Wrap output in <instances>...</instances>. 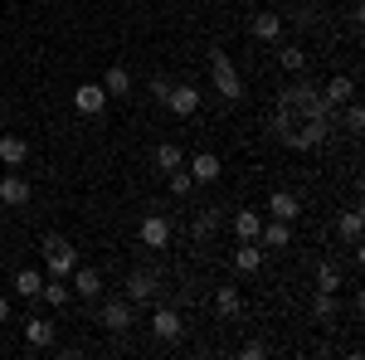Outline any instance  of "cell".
<instances>
[{"label": "cell", "instance_id": "1", "mask_svg": "<svg viewBox=\"0 0 365 360\" xmlns=\"http://www.w3.org/2000/svg\"><path fill=\"white\" fill-rule=\"evenodd\" d=\"M268 127L287 151H317L336 132V112L322 103V88L312 83L307 73H292V83L278 93V108H273Z\"/></svg>", "mask_w": 365, "mask_h": 360}, {"label": "cell", "instance_id": "2", "mask_svg": "<svg viewBox=\"0 0 365 360\" xmlns=\"http://www.w3.org/2000/svg\"><path fill=\"white\" fill-rule=\"evenodd\" d=\"M210 83H215V93H220L225 103H239V98H244V78H239L234 58H229L220 44L210 49Z\"/></svg>", "mask_w": 365, "mask_h": 360}, {"label": "cell", "instance_id": "3", "mask_svg": "<svg viewBox=\"0 0 365 360\" xmlns=\"http://www.w3.org/2000/svg\"><path fill=\"white\" fill-rule=\"evenodd\" d=\"M39 253H44V268H49V277H68L73 268H78V249H73L63 234H44Z\"/></svg>", "mask_w": 365, "mask_h": 360}, {"label": "cell", "instance_id": "4", "mask_svg": "<svg viewBox=\"0 0 365 360\" xmlns=\"http://www.w3.org/2000/svg\"><path fill=\"white\" fill-rule=\"evenodd\" d=\"M98 322H103V331H132L137 326V307L127 302V297H98Z\"/></svg>", "mask_w": 365, "mask_h": 360}, {"label": "cell", "instance_id": "5", "mask_svg": "<svg viewBox=\"0 0 365 360\" xmlns=\"http://www.w3.org/2000/svg\"><path fill=\"white\" fill-rule=\"evenodd\" d=\"M122 297L137 307H156V297H161V282H156V273H127V287H122Z\"/></svg>", "mask_w": 365, "mask_h": 360}, {"label": "cell", "instance_id": "6", "mask_svg": "<svg viewBox=\"0 0 365 360\" xmlns=\"http://www.w3.org/2000/svg\"><path fill=\"white\" fill-rule=\"evenodd\" d=\"M200 98H205V93H200L195 83H170V93H166V103H161V108H170L175 117H195Z\"/></svg>", "mask_w": 365, "mask_h": 360}, {"label": "cell", "instance_id": "7", "mask_svg": "<svg viewBox=\"0 0 365 360\" xmlns=\"http://www.w3.org/2000/svg\"><path fill=\"white\" fill-rule=\"evenodd\" d=\"M29 195L34 190H29V180L20 170H5V175H0V205H5V210H25Z\"/></svg>", "mask_w": 365, "mask_h": 360}, {"label": "cell", "instance_id": "8", "mask_svg": "<svg viewBox=\"0 0 365 360\" xmlns=\"http://www.w3.org/2000/svg\"><path fill=\"white\" fill-rule=\"evenodd\" d=\"M170 234H175V224H170L166 215H146V220H141V229H137L141 249H166Z\"/></svg>", "mask_w": 365, "mask_h": 360}, {"label": "cell", "instance_id": "9", "mask_svg": "<svg viewBox=\"0 0 365 360\" xmlns=\"http://www.w3.org/2000/svg\"><path fill=\"white\" fill-rule=\"evenodd\" d=\"M68 287H73V297L98 302V297H103V273H98V268H88V263H78V268L68 273Z\"/></svg>", "mask_w": 365, "mask_h": 360}, {"label": "cell", "instance_id": "10", "mask_svg": "<svg viewBox=\"0 0 365 360\" xmlns=\"http://www.w3.org/2000/svg\"><path fill=\"white\" fill-rule=\"evenodd\" d=\"M151 336H156V341H180V336H185V322H180V312L161 302L156 312H151Z\"/></svg>", "mask_w": 365, "mask_h": 360}, {"label": "cell", "instance_id": "11", "mask_svg": "<svg viewBox=\"0 0 365 360\" xmlns=\"http://www.w3.org/2000/svg\"><path fill=\"white\" fill-rule=\"evenodd\" d=\"M185 170H190V180H195V185H215V180L225 175V166H220V156H215V151L190 156V161H185Z\"/></svg>", "mask_w": 365, "mask_h": 360}, {"label": "cell", "instance_id": "12", "mask_svg": "<svg viewBox=\"0 0 365 360\" xmlns=\"http://www.w3.org/2000/svg\"><path fill=\"white\" fill-rule=\"evenodd\" d=\"M249 29H253L258 44H278V39H282V10H258Z\"/></svg>", "mask_w": 365, "mask_h": 360}, {"label": "cell", "instance_id": "13", "mask_svg": "<svg viewBox=\"0 0 365 360\" xmlns=\"http://www.w3.org/2000/svg\"><path fill=\"white\" fill-rule=\"evenodd\" d=\"M215 312H220V322H239L244 317V297H239L234 282H220L215 287Z\"/></svg>", "mask_w": 365, "mask_h": 360}, {"label": "cell", "instance_id": "14", "mask_svg": "<svg viewBox=\"0 0 365 360\" xmlns=\"http://www.w3.org/2000/svg\"><path fill=\"white\" fill-rule=\"evenodd\" d=\"M73 108L83 112V117H98V112L108 108V93H103V83H78V88H73Z\"/></svg>", "mask_w": 365, "mask_h": 360}, {"label": "cell", "instance_id": "15", "mask_svg": "<svg viewBox=\"0 0 365 360\" xmlns=\"http://www.w3.org/2000/svg\"><path fill=\"white\" fill-rule=\"evenodd\" d=\"M25 161H29V141L20 137V132H5V137H0V166L20 170Z\"/></svg>", "mask_w": 365, "mask_h": 360}, {"label": "cell", "instance_id": "16", "mask_svg": "<svg viewBox=\"0 0 365 360\" xmlns=\"http://www.w3.org/2000/svg\"><path fill=\"white\" fill-rule=\"evenodd\" d=\"M351 98H356V78H351V73H336L331 83L322 88V103H327L331 112H336V108H346Z\"/></svg>", "mask_w": 365, "mask_h": 360}, {"label": "cell", "instance_id": "17", "mask_svg": "<svg viewBox=\"0 0 365 360\" xmlns=\"http://www.w3.org/2000/svg\"><path fill=\"white\" fill-rule=\"evenodd\" d=\"M263 258H268V249H263L258 239H239V249H234V268H239V273H258Z\"/></svg>", "mask_w": 365, "mask_h": 360}, {"label": "cell", "instance_id": "18", "mask_svg": "<svg viewBox=\"0 0 365 360\" xmlns=\"http://www.w3.org/2000/svg\"><path fill=\"white\" fill-rule=\"evenodd\" d=\"M258 244H263V249H292V224L287 220H263Z\"/></svg>", "mask_w": 365, "mask_h": 360}, {"label": "cell", "instance_id": "19", "mask_svg": "<svg viewBox=\"0 0 365 360\" xmlns=\"http://www.w3.org/2000/svg\"><path fill=\"white\" fill-rule=\"evenodd\" d=\"M25 346L49 351V346H54V322H49V317H25Z\"/></svg>", "mask_w": 365, "mask_h": 360}, {"label": "cell", "instance_id": "20", "mask_svg": "<svg viewBox=\"0 0 365 360\" xmlns=\"http://www.w3.org/2000/svg\"><path fill=\"white\" fill-rule=\"evenodd\" d=\"M268 215H273V220H297V215H302V200H297V195L292 190H273L268 195Z\"/></svg>", "mask_w": 365, "mask_h": 360}, {"label": "cell", "instance_id": "21", "mask_svg": "<svg viewBox=\"0 0 365 360\" xmlns=\"http://www.w3.org/2000/svg\"><path fill=\"white\" fill-rule=\"evenodd\" d=\"M132 88H137V83H132V73H127L122 63H113V68L103 73V93H108V98H127Z\"/></svg>", "mask_w": 365, "mask_h": 360}, {"label": "cell", "instance_id": "22", "mask_svg": "<svg viewBox=\"0 0 365 360\" xmlns=\"http://www.w3.org/2000/svg\"><path fill=\"white\" fill-rule=\"evenodd\" d=\"M39 297H44L49 307H68V302H73V287H68V277H44Z\"/></svg>", "mask_w": 365, "mask_h": 360}, {"label": "cell", "instance_id": "23", "mask_svg": "<svg viewBox=\"0 0 365 360\" xmlns=\"http://www.w3.org/2000/svg\"><path fill=\"white\" fill-rule=\"evenodd\" d=\"M312 322L327 326V331H336V326H331V322H336V292H317V302H312Z\"/></svg>", "mask_w": 365, "mask_h": 360}, {"label": "cell", "instance_id": "24", "mask_svg": "<svg viewBox=\"0 0 365 360\" xmlns=\"http://www.w3.org/2000/svg\"><path fill=\"white\" fill-rule=\"evenodd\" d=\"M307 49L302 44H282L278 49V63H282V73H307Z\"/></svg>", "mask_w": 365, "mask_h": 360}, {"label": "cell", "instance_id": "25", "mask_svg": "<svg viewBox=\"0 0 365 360\" xmlns=\"http://www.w3.org/2000/svg\"><path fill=\"white\" fill-rule=\"evenodd\" d=\"M258 229H263L258 210H234V239H258Z\"/></svg>", "mask_w": 365, "mask_h": 360}, {"label": "cell", "instance_id": "26", "mask_svg": "<svg viewBox=\"0 0 365 360\" xmlns=\"http://www.w3.org/2000/svg\"><path fill=\"white\" fill-rule=\"evenodd\" d=\"M39 287H44V273H39V268H20V273H15V292H20V297H39Z\"/></svg>", "mask_w": 365, "mask_h": 360}, {"label": "cell", "instance_id": "27", "mask_svg": "<svg viewBox=\"0 0 365 360\" xmlns=\"http://www.w3.org/2000/svg\"><path fill=\"white\" fill-rule=\"evenodd\" d=\"M336 234H341V244H351V249H361V210H346L336 224Z\"/></svg>", "mask_w": 365, "mask_h": 360}, {"label": "cell", "instance_id": "28", "mask_svg": "<svg viewBox=\"0 0 365 360\" xmlns=\"http://www.w3.org/2000/svg\"><path fill=\"white\" fill-rule=\"evenodd\" d=\"M215 229H220V210H200L195 224H190V234H195L200 244H210V239H215Z\"/></svg>", "mask_w": 365, "mask_h": 360}, {"label": "cell", "instance_id": "29", "mask_svg": "<svg viewBox=\"0 0 365 360\" xmlns=\"http://www.w3.org/2000/svg\"><path fill=\"white\" fill-rule=\"evenodd\" d=\"M156 166L166 170V175L185 166V156H180V146H175V141H161V146H156Z\"/></svg>", "mask_w": 365, "mask_h": 360}, {"label": "cell", "instance_id": "30", "mask_svg": "<svg viewBox=\"0 0 365 360\" xmlns=\"http://www.w3.org/2000/svg\"><path fill=\"white\" fill-rule=\"evenodd\" d=\"M166 180H170V195H175V200H190V195H195V180H190V170H185V166L170 170Z\"/></svg>", "mask_w": 365, "mask_h": 360}, {"label": "cell", "instance_id": "31", "mask_svg": "<svg viewBox=\"0 0 365 360\" xmlns=\"http://www.w3.org/2000/svg\"><path fill=\"white\" fill-rule=\"evenodd\" d=\"M282 25L312 29V25H317V5H297V10H282Z\"/></svg>", "mask_w": 365, "mask_h": 360}, {"label": "cell", "instance_id": "32", "mask_svg": "<svg viewBox=\"0 0 365 360\" xmlns=\"http://www.w3.org/2000/svg\"><path fill=\"white\" fill-rule=\"evenodd\" d=\"M341 127H346L351 137H356V132H365V112H361V103H356V98L346 103V117H341Z\"/></svg>", "mask_w": 365, "mask_h": 360}, {"label": "cell", "instance_id": "33", "mask_svg": "<svg viewBox=\"0 0 365 360\" xmlns=\"http://www.w3.org/2000/svg\"><path fill=\"white\" fill-rule=\"evenodd\" d=\"M336 287H341L336 263H322V268H317V292H336Z\"/></svg>", "mask_w": 365, "mask_h": 360}, {"label": "cell", "instance_id": "34", "mask_svg": "<svg viewBox=\"0 0 365 360\" xmlns=\"http://www.w3.org/2000/svg\"><path fill=\"white\" fill-rule=\"evenodd\" d=\"M166 93H170V78H166V73H156V78L146 83V98H151V103H166Z\"/></svg>", "mask_w": 365, "mask_h": 360}, {"label": "cell", "instance_id": "35", "mask_svg": "<svg viewBox=\"0 0 365 360\" xmlns=\"http://www.w3.org/2000/svg\"><path fill=\"white\" fill-rule=\"evenodd\" d=\"M244 356H249V360H263V356H268V346H263V341H249V346H244Z\"/></svg>", "mask_w": 365, "mask_h": 360}, {"label": "cell", "instance_id": "36", "mask_svg": "<svg viewBox=\"0 0 365 360\" xmlns=\"http://www.w3.org/2000/svg\"><path fill=\"white\" fill-rule=\"evenodd\" d=\"M0 322H10V297L0 292Z\"/></svg>", "mask_w": 365, "mask_h": 360}]
</instances>
